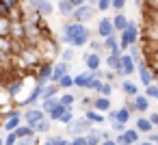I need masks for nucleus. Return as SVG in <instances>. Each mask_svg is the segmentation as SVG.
Returning <instances> with one entry per match:
<instances>
[{"instance_id": "nucleus-43", "label": "nucleus", "mask_w": 158, "mask_h": 145, "mask_svg": "<svg viewBox=\"0 0 158 145\" xmlns=\"http://www.w3.org/2000/svg\"><path fill=\"white\" fill-rule=\"evenodd\" d=\"M80 104H82V108H91V106H93V97H89V95H80Z\"/></svg>"}, {"instance_id": "nucleus-30", "label": "nucleus", "mask_w": 158, "mask_h": 145, "mask_svg": "<svg viewBox=\"0 0 158 145\" xmlns=\"http://www.w3.org/2000/svg\"><path fill=\"white\" fill-rule=\"evenodd\" d=\"M65 110H67V106H65V104H61V102H59V104H56V106H54V108H52V110H48V117H50V119H52V121H59V119H61V115H63V113H65Z\"/></svg>"}, {"instance_id": "nucleus-21", "label": "nucleus", "mask_w": 158, "mask_h": 145, "mask_svg": "<svg viewBox=\"0 0 158 145\" xmlns=\"http://www.w3.org/2000/svg\"><path fill=\"white\" fill-rule=\"evenodd\" d=\"M74 5H72V0H59L56 2V11L61 13V15H65V18H72V13H74Z\"/></svg>"}, {"instance_id": "nucleus-42", "label": "nucleus", "mask_w": 158, "mask_h": 145, "mask_svg": "<svg viewBox=\"0 0 158 145\" xmlns=\"http://www.w3.org/2000/svg\"><path fill=\"white\" fill-rule=\"evenodd\" d=\"M89 48H91V50H95V52H102V50H104V41H100V39H93V37H91V41H89Z\"/></svg>"}, {"instance_id": "nucleus-41", "label": "nucleus", "mask_w": 158, "mask_h": 145, "mask_svg": "<svg viewBox=\"0 0 158 145\" xmlns=\"http://www.w3.org/2000/svg\"><path fill=\"white\" fill-rule=\"evenodd\" d=\"M18 141H20V136L15 134V130H13V132H7V136H5V145H18Z\"/></svg>"}, {"instance_id": "nucleus-38", "label": "nucleus", "mask_w": 158, "mask_h": 145, "mask_svg": "<svg viewBox=\"0 0 158 145\" xmlns=\"http://www.w3.org/2000/svg\"><path fill=\"white\" fill-rule=\"evenodd\" d=\"M95 7H98V11H100V13H106L108 9H113V0H98Z\"/></svg>"}, {"instance_id": "nucleus-2", "label": "nucleus", "mask_w": 158, "mask_h": 145, "mask_svg": "<svg viewBox=\"0 0 158 145\" xmlns=\"http://www.w3.org/2000/svg\"><path fill=\"white\" fill-rule=\"evenodd\" d=\"M37 48L41 50L44 59H48V61L61 54V41H56L54 37H41L39 44H37Z\"/></svg>"}, {"instance_id": "nucleus-47", "label": "nucleus", "mask_w": 158, "mask_h": 145, "mask_svg": "<svg viewBox=\"0 0 158 145\" xmlns=\"http://www.w3.org/2000/svg\"><path fill=\"white\" fill-rule=\"evenodd\" d=\"M149 119H152V123L158 128V110H154V113H149Z\"/></svg>"}, {"instance_id": "nucleus-5", "label": "nucleus", "mask_w": 158, "mask_h": 145, "mask_svg": "<svg viewBox=\"0 0 158 145\" xmlns=\"http://www.w3.org/2000/svg\"><path fill=\"white\" fill-rule=\"evenodd\" d=\"M52 69H54V63L52 61H48V59H44L37 67H35V80L39 82V85H48L50 80H52Z\"/></svg>"}, {"instance_id": "nucleus-55", "label": "nucleus", "mask_w": 158, "mask_h": 145, "mask_svg": "<svg viewBox=\"0 0 158 145\" xmlns=\"http://www.w3.org/2000/svg\"><path fill=\"white\" fill-rule=\"evenodd\" d=\"M156 145H158V143H156Z\"/></svg>"}, {"instance_id": "nucleus-17", "label": "nucleus", "mask_w": 158, "mask_h": 145, "mask_svg": "<svg viewBox=\"0 0 158 145\" xmlns=\"http://www.w3.org/2000/svg\"><path fill=\"white\" fill-rule=\"evenodd\" d=\"M110 106H113V104H110V97H108V95H100V93H98V95L93 97V106H91V108H98V110H102V113H108V110H110Z\"/></svg>"}, {"instance_id": "nucleus-28", "label": "nucleus", "mask_w": 158, "mask_h": 145, "mask_svg": "<svg viewBox=\"0 0 158 145\" xmlns=\"http://www.w3.org/2000/svg\"><path fill=\"white\" fill-rule=\"evenodd\" d=\"M41 145H69V139H65L63 134H54V136H48Z\"/></svg>"}, {"instance_id": "nucleus-45", "label": "nucleus", "mask_w": 158, "mask_h": 145, "mask_svg": "<svg viewBox=\"0 0 158 145\" xmlns=\"http://www.w3.org/2000/svg\"><path fill=\"white\" fill-rule=\"evenodd\" d=\"M115 74H117V72H113V69L104 72V80H110V82H115Z\"/></svg>"}, {"instance_id": "nucleus-7", "label": "nucleus", "mask_w": 158, "mask_h": 145, "mask_svg": "<svg viewBox=\"0 0 158 145\" xmlns=\"http://www.w3.org/2000/svg\"><path fill=\"white\" fill-rule=\"evenodd\" d=\"M44 117H48V115H46V110H44L41 106H39V108H37V106H26V110H24V123H28V126H33V128H35Z\"/></svg>"}, {"instance_id": "nucleus-44", "label": "nucleus", "mask_w": 158, "mask_h": 145, "mask_svg": "<svg viewBox=\"0 0 158 145\" xmlns=\"http://www.w3.org/2000/svg\"><path fill=\"white\" fill-rule=\"evenodd\" d=\"M113 9L115 11H123L126 9V0H113Z\"/></svg>"}, {"instance_id": "nucleus-36", "label": "nucleus", "mask_w": 158, "mask_h": 145, "mask_svg": "<svg viewBox=\"0 0 158 145\" xmlns=\"http://www.w3.org/2000/svg\"><path fill=\"white\" fill-rule=\"evenodd\" d=\"M72 121H74V108H67V110H65V113L61 115V119H59V123H61V126L65 128V126H69Z\"/></svg>"}, {"instance_id": "nucleus-11", "label": "nucleus", "mask_w": 158, "mask_h": 145, "mask_svg": "<svg viewBox=\"0 0 158 145\" xmlns=\"http://www.w3.org/2000/svg\"><path fill=\"white\" fill-rule=\"evenodd\" d=\"M121 54H123V52H108V54H106V59H104L106 67H108V69H113V72H117V74H121V67H123Z\"/></svg>"}, {"instance_id": "nucleus-19", "label": "nucleus", "mask_w": 158, "mask_h": 145, "mask_svg": "<svg viewBox=\"0 0 158 145\" xmlns=\"http://www.w3.org/2000/svg\"><path fill=\"white\" fill-rule=\"evenodd\" d=\"M89 41H91V31L87 28V31L78 33V35L72 39V46H74V48H85V46H89Z\"/></svg>"}, {"instance_id": "nucleus-12", "label": "nucleus", "mask_w": 158, "mask_h": 145, "mask_svg": "<svg viewBox=\"0 0 158 145\" xmlns=\"http://www.w3.org/2000/svg\"><path fill=\"white\" fill-rule=\"evenodd\" d=\"M121 61H123V67H121V74H119V76H123V78L132 76V74L136 72V61H134V56H132L130 52H123V54H121Z\"/></svg>"}, {"instance_id": "nucleus-37", "label": "nucleus", "mask_w": 158, "mask_h": 145, "mask_svg": "<svg viewBox=\"0 0 158 145\" xmlns=\"http://www.w3.org/2000/svg\"><path fill=\"white\" fill-rule=\"evenodd\" d=\"M145 95H147L149 100H158V85H156V82L147 85V87H145Z\"/></svg>"}, {"instance_id": "nucleus-46", "label": "nucleus", "mask_w": 158, "mask_h": 145, "mask_svg": "<svg viewBox=\"0 0 158 145\" xmlns=\"http://www.w3.org/2000/svg\"><path fill=\"white\" fill-rule=\"evenodd\" d=\"M147 139H149L152 143H158V130H152V132L147 134Z\"/></svg>"}, {"instance_id": "nucleus-6", "label": "nucleus", "mask_w": 158, "mask_h": 145, "mask_svg": "<svg viewBox=\"0 0 158 145\" xmlns=\"http://www.w3.org/2000/svg\"><path fill=\"white\" fill-rule=\"evenodd\" d=\"M26 7L33 9V11H37V13H41L44 18H50L54 13V9H56L52 5V0H26Z\"/></svg>"}, {"instance_id": "nucleus-1", "label": "nucleus", "mask_w": 158, "mask_h": 145, "mask_svg": "<svg viewBox=\"0 0 158 145\" xmlns=\"http://www.w3.org/2000/svg\"><path fill=\"white\" fill-rule=\"evenodd\" d=\"M139 37H141L139 26H136V22H132V20H130L128 28L119 33V46H121V50H123V52H128V50H130V46L139 44Z\"/></svg>"}, {"instance_id": "nucleus-14", "label": "nucleus", "mask_w": 158, "mask_h": 145, "mask_svg": "<svg viewBox=\"0 0 158 145\" xmlns=\"http://www.w3.org/2000/svg\"><path fill=\"white\" fill-rule=\"evenodd\" d=\"M132 104H134V110L136 113H141V115H145L147 110H149V97L145 95V93H139V95H134L132 97Z\"/></svg>"}, {"instance_id": "nucleus-13", "label": "nucleus", "mask_w": 158, "mask_h": 145, "mask_svg": "<svg viewBox=\"0 0 158 145\" xmlns=\"http://www.w3.org/2000/svg\"><path fill=\"white\" fill-rule=\"evenodd\" d=\"M85 117H87L93 126H102V123L108 121V119H106V113H102V110H98V108H85Z\"/></svg>"}, {"instance_id": "nucleus-27", "label": "nucleus", "mask_w": 158, "mask_h": 145, "mask_svg": "<svg viewBox=\"0 0 158 145\" xmlns=\"http://www.w3.org/2000/svg\"><path fill=\"white\" fill-rule=\"evenodd\" d=\"M35 130H37V134H48V132L52 130V119H50V117H44V119L35 126Z\"/></svg>"}, {"instance_id": "nucleus-52", "label": "nucleus", "mask_w": 158, "mask_h": 145, "mask_svg": "<svg viewBox=\"0 0 158 145\" xmlns=\"http://www.w3.org/2000/svg\"><path fill=\"white\" fill-rule=\"evenodd\" d=\"M89 2H93V5H95V2H98V0H89Z\"/></svg>"}, {"instance_id": "nucleus-25", "label": "nucleus", "mask_w": 158, "mask_h": 145, "mask_svg": "<svg viewBox=\"0 0 158 145\" xmlns=\"http://www.w3.org/2000/svg\"><path fill=\"white\" fill-rule=\"evenodd\" d=\"M87 139H89V145H100L102 143V126L100 128H91L89 132H87Z\"/></svg>"}, {"instance_id": "nucleus-35", "label": "nucleus", "mask_w": 158, "mask_h": 145, "mask_svg": "<svg viewBox=\"0 0 158 145\" xmlns=\"http://www.w3.org/2000/svg\"><path fill=\"white\" fill-rule=\"evenodd\" d=\"M59 85H61V89H76V85H74V76H72V74H65V76L59 80Z\"/></svg>"}, {"instance_id": "nucleus-16", "label": "nucleus", "mask_w": 158, "mask_h": 145, "mask_svg": "<svg viewBox=\"0 0 158 145\" xmlns=\"http://www.w3.org/2000/svg\"><path fill=\"white\" fill-rule=\"evenodd\" d=\"M65 74H69V63H67V61H59V63H54V69H52V80H50V82H59Z\"/></svg>"}, {"instance_id": "nucleus-54", "label": "nucleus", "mask_w": 158, "mask_h": 145, "mask_svg": "<svg viewBox=\"0 0 158 145\" xmlns=\"http://www.w3.org/2000/svg\"><path fill=\"white\" fill-rule=\"evenodd\" d=\"M0 18H2V13H0Z\"/></svg>"}, {"instance_id": "nucleus-32", "label": "nucleus", "mask_w": 158, "mask_h": 145, "mask_svg": "<svg viewBox=\"0 0 158 145\" xmlns=\"http://www.w3.org/2000/svg\"><path fill=\"white\" fill-rule=\"evenodd\" d=\"M130 119H132V110H130L128 106H121V108H117V121L130 123Z\"/></svg>"}, {"instance_id": "nucleus-34", "label": "nucleus", "mask_w": 158, "mask_h": 145, "mask_svg": "<svg viewBox=\"0 0 158 145\" xmlns=\"http://www.w3.org/2000/svg\"><path fill=\"white\" fill-rule=\"evenodd\" d=\"M113 91H115V82H110V80H104L98 93H100V95H108V97H110V95H113Z\"/></svg>"}, {"instance_id": "nucleus-10", "label": "nucleus", "mask_w": 158, "mask_h": 145, "mask_svg": "<svg viewBox=\"0 0 158 145\" xmlns=\"http://www.w3.org/2000/svg\"><path fill=\"white\" fill-rule=\"evenodd\" d=\"M82 63H85V67H87V69L95 72V69H100V67H102V56H100V52L89 50L87 54H82Z\"/></svg>"}, {"instance_id": "nucleus-29", "label": "nucleus", "mask_w": 158, "mask_h": 145, "mask_svg": "<svg viewBox=\"0 0 158 145\" xmlns=\"http://www.w3.org/2000/svg\"><path fill=\"white\" fill-rule=\"evenodd\" d=\"M59 100H61V104H65L67 108H74V104H76V95L69 93V91H61Z\"/></svg>"}, {"instance_id": "nucleus-9", "label": "nucleus", "mask_w": 158, "mask_h": 145, "mask_svg": "<svg viewBox=\"0 0 158 145\" xmlns=\"http://www.w3.org/2000/svg\"><path fill=\"white\" fill-rule=\"evenodd\" d=\"M95 33L104 39V37H108V35H115L117 31H115V24H113V18H100L98 20V26H95Z\"/></svg>"}, {"instance_id": "nucleus-8", "label": "nucleus", "mask_w": 158, "mask_h": 145, "mask_svg": "<svg viewBox=\"0 0 158 145\" xmlns=\"http://www.w3.org/2000/svg\"><path fill=\"white\" fill-rule=\"evenodd\" d=\"M117 143L119 145H134V143H139L141 141V132L136 130V128H126L123 132H119L117 136Z\"/></svg>"}, {"instance_id": "nucleus-22", "label": "nucleus", "mask_w": 158, "mask_h": 145, "mask_svg": "<svg viewBox=\"0 0 158 145\" xmlns=\"http://www.w3.org/2000/svg\"><path fill=\"white\" fill-rule=\"evenodd\" d=\"M113 24H115V31H117V33H121V31H126V28H128L130 20L123 15V11H117V15L113 18Z\"/></svg>"}, {"instance_id": "nucleus-49", "label": "nucleus", "mask_w": 158, "mask_h": 145, "mask_svg": "<svg viewBox=\"0 0 158 145\" xmlns=\"http://www.w3.org/2000/svg\"><path fill=\"white\" fill-rule=\"evenodd\" d=\"M104 139H110V132H108V130H102V141H104Z\"/></svg>"}, {"instance_id": "nucleus-4", "label": "nucleus", "mask_w": 158, "mask_h": 145, "mask_svg": "<svg viewBox=\"0 0 158 145\" xmlns=\"http://www.w3.org/2000/svg\"><path fill=\"white\" fill-rule=\"evenodd\" d=\"M95 11H98V7H95L93 2H85V5H80V7L74 9V13H72L69 20H74V22H85V24H87L89 20H93Z\"/></svg>"}, {"instance_id": "nucleus-48", "label": "nucleus", "mask_w": 158, "mask_h": 145, "mask_svg": "<svg viewBox=\"0 0 158 145\" xmlns=\"http://www.w3.org/2000/svg\"><path fill=\"white\" fill-rule=\"evenodd\" d=\"M100 145H119V143H117V139H104Z\"/></svg>"}, {"instance_id": "nucleus-40", "label": "nucleus", "mask_w": 158, "mask_h": 145, "mask_svg": "<svg viewBox=\"0 0 158 145\" xmlns=\"http://www.w3.org/2000/svg\"><path fill=\"white\" fill-rule=\"evenodd\" d=\"M126 128H128V126H126L123 121H117V119H115V121H110V130H113L115 134H119V132H123Z\"/></svg>"}, {"instance_id": "nucleus-26", "label": "nucleus", "mask_w": 158, "mask_h": 145, "mask_svg": "<svg viewBox=\"0 0 158 145\" xmlns=\"http://www.w3.org/2000/svg\"><path fill=\"white\" fill-rule=\"evenodd\" d=\"M11 24H13L11 18H7V15L0 18V37H9L11 35Z\"/></svg>"}, {"instance_id": "nucleus-15", "label": "nucleus", "mask_w": 158, "mask_h": 145, "mask_svg": "<svg viewBox=\"0 0 158 145\" xmlns=\"http://www.w3.org/2000/svg\"><path fill=\"white\" fill-rule=\"evenodd\" d=\"M134 128H136L141 134H149V132H152L156 126L152 123V119H149V117H145V115H139V117L134 119Z\"/></svg>"}, {"instance_id": "nucleus-20", "label": "nucleus", "mask_w": 158, "mask_h": 145, "mask_svg": "<svg viewBox=\"0 0 158 145\" xmlns=\"http://www.w3.org/2000/svg\"><path fill=\"white\" fill-rule=\"evenodd\" d=\"M11 37H13V39L24 41V37H26V24H24V22H15V20H13V24H11Z\"/></svg>"}, {"instance_id": "nucleus-31", "label": "nucleus", "mask_w": 158, "mask_h": 145, "mask_svg": "<svg viewBox=\"0 0 158 145\" xmlns=\"http://www.w3.org/2000/svg\"><path fill=\"white\" fill-rule=\"evenodd\" d=\"M59 102H61V100H59V95H54V97H46V100H41V102H39V106H41V108L46 110V115H48V110H52Z\"/></svg>"}, {"instance_id": "nucleus-18", "label": "nucleus", "mask_w": 158, "mask_h": 145, "mask_svg": "<svg viewBox=\"0 0 158 145\" xmlns=\"http://www.w3.org/2000/svg\"><path fill=\"white\" fill-rule=\"evenodd\" d=\"M119 87H121V91H123L126 97H134V95H139V85L132 82V80H128V78H123Z\"/></svg>"}, {"instance_id": "nucleus-39", "label": "nucleus", "mask_w": 158, "mask_h": 145, "mask_svg": "<svg viewBox=\"0 0 158 145\" xmlns=\"http://www.w3.org/2000/svg\"><path fill=\"white\" fill-rule=\"evenodd\" d=\"M69 145H89V139H87V134H76L69 139Z\"/></svg>"}, {"instance_id": "nucleus-3", "label": "nucleus", "mask_w": 158, "mask_h": 145, "mask_svg": "<svg viewBox=\"0 0 158 145\" xmlns=\"http://www.w3.org/2000/svg\"><path fill=\"white\" fill-rule=\"evenodd\" d=\"M93 128V123L85 117V113L80 115V117H74V121L69 123V126H65V132L69 134V136H76V134H87L89 130Z\"/></svg>"}, {"instance_id": "nucleus-51", "label": "nucleus", "mask_w": 158, "mask_h": 145, "mask_svg": "<svg viewBox=\"0 0 158 145\" xmlns=\"http://www.w3.org/2000/svg\"><path fill=\"white\" fill-rule=\"evenodd\" d=\"M0 145H5V136H0Z\"/></svg>"}, {"instance_id": "nucleus-33", "label": "nucleus", "mask_w": 158, "mask_h": 145, "mask_svg": "<svg viewBox=\"0 0 158 145\" xmlns=\"http://www.w3.org/2000/svg\"><path fill=\"white\" fill-rule=\"evenodd\" d=\"M59 56H61V61H67V63H72V61H74V56H76V52H74V46H67V48H63Z\"/></svg>"}, {"instance_id": "nucleus-53", "label": "nucleus", "mask_w": 158, "mask_h": 145, "mask_svg": "<svg viewBox=\"0 0 158 145\" xmlns=\"http://www.w3.org/2000/svg\"><path fill=\"white\" fill-rule=\"evenodd\" d=\"M134 145H141V143H134Z\"/></svg>"}, {"instance_id": "nucleus-23", "label": "nucleus", "mask_w": 158, "mask_h": 145, "mask_svg": "<svg viewBox=\"0 0 158 145\" xmlns=\"http://www.w3.org/2000/svg\"><path fill=\"white\" fill-rule=\"evenodd\" d=\"M102 41H104V50H106V52L121 50V46H119V37H115V35H108V37H104Z\"/></svg>"}, {"instance_id": "nucleus-50", "label": "nucleus", "mask_w": 158, "mask_h": 145, "mask_svg": "<svg viewBox=\"0 0 158 145\" xmlns=\"http://www.w3.org/2000/svg\"><path fill=\"white\" fill-rule=\"evenodd\" d=\"M134 2H136L139 7H143V5H145V0H134Z\"/></svg>"}, {"instance_id": "nucleus-24", "label": "nucleus", "mask_w": 158, "mask_h": 145, "mask_svg": "<svg viewBox=\"0 0 158 145\" xmlns=\"http://www.w3.org/2000/svg\"><path fill=\"white\" fill-rule=\"evenodd\" d=\"M15 134H18L20 139H26V136H37V130H35L33 126H28V123H22V126L15 128Z\"/></svg>"}]
</instances>
